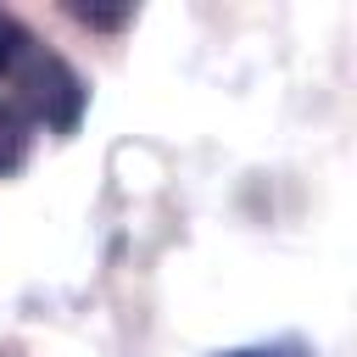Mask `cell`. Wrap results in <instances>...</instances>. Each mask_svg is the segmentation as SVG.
Returning <instances> with one entry per match:
<instances>
[{
    "instance_id": "6da1fadb",
    "label": "cell",
    "mask_w": 357,
    "mask_h": 357,
    "mask_svg": "<svg viewBox=\"0 0 357 357\" xmlns=\"http://www.w3.org/2000/svg\"><path fill=\"white\" fill-rule=\"evenodd\" d=\"M17 89H22V112L33 123H45L50 134H73L84 106H89L84 78L45 45H28V56L17 61Z\"/></svg>"
},
{
    "instance_id": "7a4b0ae2",
    "label": "cell",
    "mask_w": 357,
    "mask_h": 357,
    "mask_svg": "<svg viewBox=\"0 0 357 357\" xmlns=\"http://www.w3.org/2000/svg\"><path fill=\"white\" fill-rule=\"evenodd\" d=\"M28 145H33L28 117H22L17 106H6V100H0V178H6V173H17V167L28 162Z\"/></svg>"
},
{
    "instance_id": "3957f363",
    "label": "cell",
    "mask_w": 357,
    "mask_h": 357,
    "mask_svg": "<svg viewBox=\"0 0 357 357\" xmlns=\"http://www.w3.org/2000/svg\"><path fill=\"white\" fill-rule=\"evenodd\" d=\"M28 45H33V33H28L11 11H0V78H6V73H17V61L28 56Z\"/></svg>"
},
{
    "instance_id": "277c9868",
    "label": "cell",
    "mask_w": 357,
    "mask_h": 357,
    "mask_svg": "<svg viewBox=\"0 0 357 357\" xmlns=\"http://www.w3.org/2000/svg\"><path fill=\"white\" fill-rule=\"evenodd\" d=\"M67 11L78 22H89V28H123V22H134V6H84V0H67Z\"/></svg>"
},
{
    "instance_id": "5b68a950",
    "label": "cell",
    "mask_w": 357,
    "mask_h": 357,
    "mask_svg": "<svg viewBox=\"0 0 357 357\" xmlns=\"http://www.w3.org/2000/svg\"><path fill=\"white\" fill-rule=\"evenodd\" d=\"M218 357H307L301 340H273V346H234V351H218Z\"/></svg>"
}]
</instances>
